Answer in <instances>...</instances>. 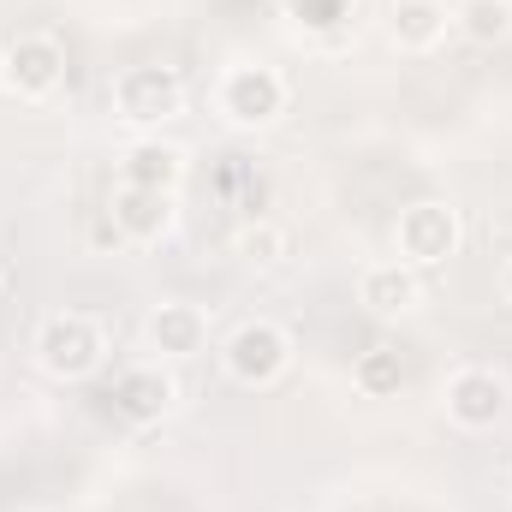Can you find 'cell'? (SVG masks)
Listing matches in <instances>:
<instances>
[{"mask_svg":"<svg viewBox=\"0 0 512 512\" xmlns=\"http://www.w3.org/2000/svg\"><path fill=\"white\" fill-rule=\"evenodd\" d=\"M185 114V78L173 72V66H126L120 78H114V120L131 131H161L167 120H179Z\"/></svg>","mask_w":512,"mask_h":512,"instance_id":"obj_2","label":"cell"},{"mask_svg":"<svg viewBox=\"0 0 512 512\" xmlns=\"http://www.w3.org/2000/svg\"><path fill=\"white\" fill-rule=\"evenodd\" d=\"M36 364L54 376V382H84L102 370L108 358V340H102V322L84 316V310H54L42 328H36Z\"/></svg>","mask_w":512,"mask_h":512,"instance_id":"obj_1","label":"cell"},{"mask_svg":"<svg viewBox=\"0 0 512 512\" xmlns=\"http://www.w3.org/2000/svg\"><path fill=\"white\" fill-rule=\"evenodd\" d=\"M108 221L126 245H161L173 233V197L167 191H137V185H114L108 197Z\"/></svg>","mask_w":512,"mask_h":512,"instance_id":"obj_9","label":"cell"},{"mask_svg":"<svg viewBox=\"0 0 512 512\" xmlns=\"http://www.w3.org/2000/svg\"><path fill=\"white\" fill-rule=\"evenodd\" d=\"M352 382H358L364 399H393V393L405 387V358H399L393 346H370V352H358Z\"/></svg>","mask_w":512,"mask_h":512,"instance_id":"obj_15","label":"cell"},{"mask_svg":"<svg viewBox=\"0 0 512 512\" xmlns=\"http://www.w3.org/2000/svg\"><path fill=\"white\" fill-rule=\"evenodd\" d=\"M143 340H149L155 358L185 364V358H197V352L209 346V316H203L197 304H185V298H167V304H155V310L143 316Z\"/></svg>","mask_w":512,"mask_h":512,"instance_id":"obj_8","label":"cell"},{"mask_svg":"<svg viewBox=\"0 0 512 512\" xmlns=\"http://www.w3.org/2000/svg\"><path fill=\"white\" fill-rule=\"evenodd\" d=\"M280 12L304 36H328V30H346L352 24V0H280Z\"/></svg>","mask_w":512,"mask_h":512,"instance_id":"obj_17","label":"cell"},{"mask_svg":"<svg viewBox=\"0 0 512 512\" xmlns=\"http://www.w3.org/2000/svg\"><path fill=\"white\" fill-rule=\"evenodd\" d=\"M179 405V387H173V376L161 370V364H137V370H126L120 382H114V411L126 417V423H161L167 411Z\"/></svg>","mask_w":512,"mask_h":512,"instance_id":"obj_12","label":"cell"},{"mask_svg":"<svg viewBox=\"0 0 512 512\" xmlns=\"http://www.w3.org/2000/svg\"><path fill=\"white\" fill-rule=\"evenodd\" d=\"M0 84H6L18 102H48V96L66 84V42L48 36V30H24V36H12V42H6Z\"/></svg>","mask_w":512,"mask_h":512,"instance_id":"obj_6","label":"cell"},{"mask_svg":"<svg viewBox=\"0 0 512 512\" xmlns=\"http://www.w3.org/2000/svg\"><path fill=\"white\" fill-rule=\"evenodd\" d=\"M453 30L477 48H501L512 36V0H453Z\"/></svg>","mask_w":512,"mask_h":512,"instance_id":"obj_14","label":"cell"},{"mask_svg":"<svg viewBox=\"0 0 512 512\" xmlns=\"http://www.w3.org/2000/svg\"><path fill=\"white\" fill-rule=\"evenodd\" d=\"M459 245H465V221H459V209L441 203V197L405 203L399 221H393V251H399V262H411L417 274H423V268H441L447 256H459Z\"/></svg>","mask_w":512,"mask_h":512,"instance_id":"obj_3","label":"cell"},{"mask_svg":"<svg viewBox=\"0 0 512 512\" xmlns=\"http://www.w3.org/2000/svg\"><path fill=\"white\" fill-rule=\"evenodd\" d=\"M221 364H227V376L239 387H274L286 370H292V334L280 328V322H239L233 334H227V346H221Z\"/></svg>","mask_w":512,"mask_h":512,"instance_id":"obj_4","label":"cell"},{"mask_svg":"<svg viewBox=\"0 0 512 512\" xmlns=\"http://www.w3.org/2000/svg\"><path fill=\"white\" fill-rule=\"evenodd\" d=\"M0 66H6V42H0Z\"/></svg>","mask_w":512,"mask_h":512,"instance_id":"obj_19","label":"cell"},{"mask_svg":"<svg viewBox=\"0 0 512 512\" xmlns=\"http://www.w3.org/2000/svg\"><path fill=\"white\" fill-rule=\"evenodd\" d=\"M286 102H292V90H286V78H280L274 66H233V72L221 78V90H215L221 120L239 126V131L274 126V120L286 114Z\"/></svg>","mask_w":512,"mask_h":512,"instance_id":"obj_5","label":"cell"},{"mask_svg":"<svg viewBox=\"0 0 512 512\" xmlns=\"http://www.w3.org/2000/svg\"><path fill=\"white\" fill-rule=\"evenodd\" d=\"M233 256H239L245 268H280V262H286V227H274V221H245V227L233 233Z\"/></svg>","mask_w":512,"mask_h":512,"instance_id":"obj_16","label":"cell"},{"mask_svg":"<svg viewBox=\"0 0 512 512\" xmlns=\"http://www.w3.org/2000/svg\"><path fill=\"white\" fill-rule=\"evenodd\" d=\"M447 30H453L447 0H393V12H387V36L399 54H429L447 42Z\"/></svg>","mask_w":512,"mask_h":512,"instance_id":"obj_13","label":"cell"},{"mask_svg":"<svg viewBox=\"0 0 512 512\" xmlns=\"http://www.w3.org/2000/svg\"><path fill=\"white\" fill-rule=\"evenodd\" d=\"M501 292H507V304H512V256H507V268H501Z\"/></svg>","mask_w":512,"mask_h":512,"instance_id":"obj_18","label":"cell"},{"mask_svg":"<svg viewBox=\"0 0 512 512\" xmlns=\"http://www.w3.org/2000/svg\"><path fill=\"white\" fill-rule=\"evenodd\" d=\"M120 185L179 197V185H185V149H173L161 137H131L126 149H120Z\"/></svg>","mask_w":512,"mask_h":512,"instance_id":"obj_11","label":"cell"},{"mask_svg":"<svg viewBox=\"0 0 512 512\" xmlns=\"http://www.w3.org/2000/svg\"><path fill=\"white\" fill-rule=\"evenodd\" d=\"M358 304H364L370 316H411V310L423 304V274H417L411 262H399V256L370 262V268L358 274Z\"/></svg>","mask_w":512,"mask_h":512,"instance_id":"obj_10","label":"cell"},{"mask_svg":"<svg viewBox=\"0 0 512 512\" xmlns=\"http://www.w3.org/2000/svg\"><path fill=\"white\" fill-rule=\"evenodd\" d=\"M441 405H447V423H459V429L483 435V429L507 423L512 382L501 376V370H489V364H465V370H453V376H447V387H441Z\"/></svg>","mask_w":512,"mask_h":512,"instance_id":"obj_7","label":"cell"}]
</instances>
